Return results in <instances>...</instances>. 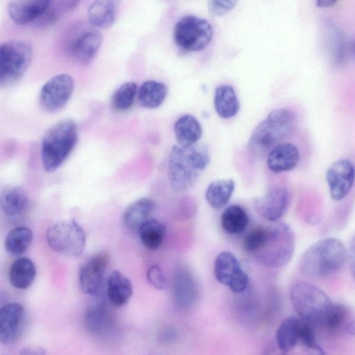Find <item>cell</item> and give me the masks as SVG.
<instances>
[{
  "label": "cell",
  "instance_id": "f1b7e54d",
  "mask_svg": "<svg viewBox=\"0 0 355 355\" xmlns=\"http://www.w3.org/2000/svg\"><path fill=\"white\" fill-rule=\"evenodd\" d=\"M36 276V267L28 257H20L11 265L9 279L10 284L16 288L26 289L33 282Z\"/></svg>",
  "mask_w": 355,
  "mask_h": 355
},
{
  "label": "cell",
  "instance_id": "8d00e7d4",
  "mask_svg": "<svg viewBox=\"0 0 355 355\" xmlns=\"http://www.w3.org/2000/svg\"><path fill=\"white\" fill-rule=\"evenodd\" d=\"M348 315L349 309L345 304L333 303L322 325L327 329L336 330L343 324Z\"/></svg>",
  "mask_w": 355,
  "mask_h": 355
},
{
  "label": "cell",
  "instance_id": "74e56055",
  "mask_svg": "<svg viewBox=\"0 0 355 355\" xmlns=\"http://www.w3.org/2000/svg\"><path fill=\"white\" fill-rule=\"evenodd\" d=\"M146 277L148 282L159 290L168 287V279L162 269L157 264H153L147 270Z\"/></svg>",
  "mask_w": 355,
  "mask_h": 355
},
{
  "label": "cell",
  "instance_id": "5bb4252c",
  "mask_svg": "<svg viewBox=\"0 0 355 355\" xmlns=\"http://www.w3.org/2000/svg\"><path fill=\"white\" fill-rule=\"evenodd\" d=\"M326 179L332 200L339 201L350 192L355 180V168L348 159L334 162L327 169Z\"/></svg>",
  "mask_w": 355,
  "mask_h": 355
},
{
  "label": "cell",
  "instance_id": "ee69618b",
  "mask_svg": "<svg viewBox=\"0 0 355 355\" xmlns=\"http://www.w3.org/2000/svg\"><path fill=\"white\" fill-rule=\"evenodd\" d=\"M354 50H355V44H354Z\"/></svg>",
  "mask_w": 355,
  "mask_h": 355
},
{
  "label": "cell",
  "instance_id": "7402d4cb",
  "mask_svg": "<svg viewBox=\"0 0 355 355\" xmlns=\"http://www.w3.org/2000/svg\"><path fill=\"white\" fill-rule=\"evenodd\" d=\"M120 0H94L87 10L89 24L95 28H107L114 22Z\"/></svg>",
  "mask_w": 355,
  "mask_h": 355
},
{
  "label": "cell",
  "instance_id": "52a82bcc",
  "mask_svg": "<svg viewBox=\"0 0 355 355\" xmlns=\"http://www.w3.org/2000/svg\"><path fill=\"white\" fill-rule=\"evenodd\" d=\"M33 57L30 42L10 40L0 46V85L9 87L19 81L27 71Z\"/></svg>",
  "mask_w": 355,
  "mask_h": 355
},
{
  "label": "cell",
  "instance_id": "b9f144b4",
  "mask_svg": "<svg viewBox=\"0 0 355 355\" xmlns=\"http://www.w3.org/2000/svg\"><path fill=\"white\" fill-rule=\"evenodd\" d=\"M337 0H316V4L321 8H326L333 6Z\"/></svg>",
  "mask_w": 355,
  "mask_h": 355
},
{
  "label": "cell",
  "instance_id": "603a6c76",
  "mask_svg": "<svg viewBox=\"0 0 355 355\" xmlns=\"http://www.w3.org/2000/svg\"><path fill=\"white\" fill-rule=\"evenodd\" d=\"M132 295L131 281L121 272L112 271L107 280V295L110 302L116 307L123 306Z\"/></svg>",
  "mask_w": 355,
  "mask_h": 355
},
{
  "label": "cell",
  "instance_id": "30bf717a",
  "mask_svg": "<svg viewBox=\"0 0 355 355\" xmlns=\"http://www.w3.org/2000/svg\"><path fill=\"white\" fill-rule=\"evenodd\" d=\"M213 31L208 21L193 15L181 18L175 24L173 38L180 49L185 52L199 51L211 41Z\"/></svg>",
  "mask_w": 355,
  "mask_h": 355
},
{
  "label": "cell",
  "instance_id": "277c9868",
  "mask_svg": "<svg viewBox=\"0 0 355 355\" xmlns=\"http://www.w3.org/2000/svg\"><path fill=\"white\" fill-rule=\"evenodd\" d=\"M78 130L75 121L70 119L59 121L45 133L41 143V159L44 169L57 170L75 148Z\"/></svg>",
  "mask_w": 355,
  "mask_h": 355
},
{
  "label": "cell",
  "instance_id": "f35d334b",
  "mask_svg": "<svg viewBox=\"0 0 355 355\" xmlns=\"http://www.w3.org/2000/svg\"><path fill=\"white\" fill-rule=\"evenodd\" d=\"M238 0H208V10L213 17L223 16L232 10Z\"/></svg>",
  "mask_w": 355,
  "mask_h": 355
},
{
  "label": "cell",
  "instance_id": "83f0119b",
  "mask_svg": "<svg viewBox=\"0 0 355 355\" xmlns=\"http://www.w3.org/2000/svg\"><path fill=\"white\" fill-rule=\"evenodd\" d=\"M234 188L235 183L232 179L214 180L206 189L205 199L210 207L215 209H220L230 201Z\"/></svg>",
  "mask_w": 355,
  "mask_h": 355
},
{
  "label": "cell",
  "instance_id": "836d02e7",
  "mask_svg": "<svg viewBox=\"0 0 355 355\" xmlns=\"http://www.w3.org/2000/svg\"><path fill=\"white\" fill-rule=\"evenodd\" d=\"M80 0H49L44 14L35 22L44 26L54 24L60 17L73 10Z\"/></svg>",
  "mask_w": 355,
  "mask_h": 355
},
{
  "label": "cell",
  "instance_id": "3957f363",
  "mask_svg": "<svg viewBox=\"0 0 355 355\" xmlns=\"http://www.w3.org/2000/svg\"><path fill=\"white\" fill-rule=\"evenodd\" d=\"M261 237L256 249L251 254L260 264L277 268L286 265L295 250V235L286 223L277 222L263 227Z\"/></svg>",
  "mask_w": 355,
  "mask_h": 355
},
{
  "label": "cell",
  "instance_id": "60d3db41",
  "mask_svg": "<svg viewBox=\"0 0 355 355\" xmlns=\"http://www.w3.org/2000/svg\"><path fill=\"white\" fill-rule=\"evenodd\" d=\"M21 354H31V355H40L46 354V352L41 347L37 346H27L21 349Z\"/></svg>",
  "mask_w": 355,
  "mask_h": 355
},
{
  "label": "cell",
  "instance_id": "7a4b0ae2",
  "mask_svg": "<svg viewBox=\"0 0 355 355\" xmlns=\"http://www.w3.org/2000/svg\"><path fill=\"white\" fill-rule=\"evenodd\" d=\"M347 259L344 244L336 238H324L311 245L299 260V270L305 277L322 279L333 276Z\"/></svg>",
  "mask_w": 355,
  "mask_h": 355
},
{
  "label": "cell",
  "instance_id": "8fae6325",
  "mask_svg": "<svg viewBox=\"0 0 355 355\" xmlns=\"http://www.w3.org/2000/svg\"><path fill=\"white\" fill-rule=\"evenodd\" d=\"M214 275L219 283L228 287L234 293L243 292L249 282L238 259L227 251L221 252L216 257Z\"/></svg>",
  "mask_w": 355,
  "mask_h": 355
},
{
  "label": "cell",
  "instance_id": "4316f807",
  "mask_svg": "<svg viewBox=\"0 0 355 355\" xmlns=\"http://www.w3.org/2000/svg\"><path fill=\"white\" fill-rule=\"evenodd\" d=\"M300 318L289 316L284 319L275 333L277 345L283 353H287L299 344Z\"/></svg>",
  "mask_w": 355,
  "mask_h": 355
},
{
  "label": "cell",
  "instance_id": "7c38bea8",
  "mask_svg": "<svg viewBox=\"0 0 355 355\" xmlns=\"http://www.w3.org/2000/svg\"><path fill=\"white\" fill-rule=\"evenodd\" d=\"M73 89L74 81L70 75H55L42 86L40 92V104L49 112L60 110L67 103Z\"/></svg>",
  "mask_w": 355,
  "mask_h": 355
},
{
  "label": "cell",
  "instance_id": "d6a6232c",
  "mask_svg": "<svg viewBox=\"0 0 355 355\" xmlns=\"http://www.w3.org/2000/svg\"><path fill=\"white\" fill-rule=\"evenodd\" d=\"M33 240L32 230L24 226L11 230L5 239V248L12 255H20L29 248Z\"/></svg>",
  "mask_w": 355,
  "mask_h": 355
},
{
  "label": "cell",
  "instance_id": "484cf974",
  "mask_svg": "<svg viewBox=\"0 0 355 355\" xmlns=\"http://www.w3.org/2000/svg\"><path fill=\"white\" fill-rule=\"evenodd\" d=\"M28 204V197L25 190L18 186L6 187L1 193L0 207L8 216L21 214Z\"/></svg>",
  "mask_w": 355,
  "mask_h": 355
},
{
  "label": "cell",
  "instance_id": "4dcf8cb0",
  "mask_svg": "<svg viewBox=\"0 0 355 355\" xmlns=\"http://www.w3.org/2000/svg\"><path fill=\"white\" fill-rule=\"evenodd\" d=\"M220 223L224 231L230 234H240L248 226L249 218L245 211L239 205L227 207L222 213Z\"/></svg>",
  "mask_w": 355,
  "mask_h": 355
},
{
  "label": "cell",
  "instance_id": "6da1fadb",
  "mask_svg": "<svg viewBox=\"0 0 355 355\" xmlns=\"http://www.w3.org/2000/svg\"><path fill=\"white\" fill-rule=\"evenodd\" d=\"M210 157L203 145L183 147L174 145L168 162V180L171 189L184 191L191 187L209 165Z\"/></svg>",
  "mask_w": 355,
  "mask_h": 355
},
{
  "label": "cell",
  "instance_id": "ffe728a7",
  "mask_svg": "<svg viewBox=\"0 0 355 355\" xmlns=\"http://www.w3.org/2000/svg\"><path fill=\"white\" fill-rule=\"evenodd\" d=\"M299 160L300 153L297 148L291 143H282L270 150L266 164L270 171L279 173L293 169Z\"/></svg>",
  "mask_w": 355,
  "mask_h": 355
},
{
  "label": "cell",
  "instance_id": "4fadbf2b",
  "mask_svg": "<svg viewBox=\"0 0 355 355\" xmlns=\"http://www.w3.org/2000/svg\"><path fill=\"white\" fill-rule=\"evenodd\" d=\"M85 324L91 334L103 340L116 338L119 333L114 315L103 303L93 304L86 309Z\"/></svg>",
  "mask_w": 355,
  "mask_h": 355
},
{
  "label": "cell",
  "instance_id": "cb8c5ba5",
  "mask_svg": "<svg viewBox=\"0 0 355 355\" xmlns=\"http://www.w3.org/2000/svg\"><path fill=\"white\" fill-rule=\"evenodd\" d=\"M174 133L178 144L183 147H189L196 144L200 139L202 128L193 115L187 114L175 122Z\"/></svg>",
  "mask_w": 355,
  "mask_h": 355
},
{
  "label": "cell",
  "instance_id": "f546056e",
  "mask_svg": "<svg viewBox=\"0 0 355 355\" xmlns=\"http://www.w3.org/2000/svg\"><path fill=\"white\" fill-rule=\"evenodd\" d=\"M168 94L167 86L162 82L147 80L138 89L137 97L139 104L146 108L159 107Z\"/></svg>",
  "mask_w": 355,
  "mask_h": 355
},
{
  "label": "cell",
  "instance_id": "ac0fdd59",
  "mask_svg": "<svg viewBox=\"0 0 355 355\" xmlns=\"http://www.w3.org/2000/svg\"><path fill=\"white\" fill-rule=\"evenodd\" d=\"M173 300L177 306L187 309L192 306L198 297L196 282L190 271L180 268L173 277Z\"/></svg>",
  "mask_w": 355,
  "mask_h": 355
},
{
  "label": "cell",
  "instance_id": "2e32d148",
  "mask_svg": "<svg viewBox=\"0 0 355 355\" xmlns=\"http://www.w3.org/2000/svg\"><path fill=\"white\" fill-rule=\"evenodd\" d=\"M25 310L17 302L8 303L0 311V341L3 345L14 344L21 336L24 327Z\"/></svg>",
  "mask_w": 355,
  "mask_h": 355
},
{
  "label": "cell",
  "instance_id": "e0dca14e",
  "mask_svg": "<svg viewBox=\"0 0 355 355\" xmlns=\"http://www.w3.org/2000/svg\"><path fill=\"white\" fill-rule=\"evenodd\" d=\"M108 262V254L105 252H100L83 264L79 271L78 281L83 293L94 295L98 291Z\"/></svg>",
  "mask_w": 355,
  "mask_h": 355
},
{
  "label": "cell",
  "instance_id": "e575fe53",
  "mask_svg": "<svg viewBox=\"0 0 355 355\" xmlns=\"http://www.w3.org/2000/svg\"><path fill=\"white\" fill-rule=\"evenodd\" d=\"M137 92V85L133 82H127L121 85L112 96L113 108L117 111L128 110L134 103Z\"/></svg>",
  "mask_w": 355,
  "mask_h": 355
},
{
  "label": "cell",
  "instance_id": "1f68e13d",
  "mask_svg": "<svg viewBox=\"0 0 355 355\" xmlns=\"http://www.w3.org/2000/svg\"><path fill=\"white\" fill-rule=\"evenodd\" d=\"M142 244L148 250H155L162 245L166 235V227L156 219H148L138 230Z\"/></svg>",
  "mask_w": 355,
  "mask_h": 355
},
{
  "label": "cell",
  "instance_id": "d590c367",
  "mask_svg": "<svg viewBox=\"0 0 355 355\" xmlns=\"http://www.w3.org/2000/svg\"><path fill=\"white\" fill-rule=\"evenodd\" d=\"M299 344H301L310 351H313L320 354L324 353L318 343L314 324L301 317L300 320Z\"/></svg>",
  "mask_w": 355,
  "mask_h": 355
},
{
  "label": "cell",
  "instance_id": "d6986e66",
  "mask_svg": "<svg viewBox=\"0 0 355 355\" xmlns=\"http://www.w3.org/2000/svg\"><path fill=\"white\" fill-rule=\"evenodd\" d=\"M49 0H10L7 10L10 18L17 25L35 22L46 11Z\"/></svg>",
  "mask_w": 355,
  "mask_h": 355
},
{
  "label": "cell",
  "instance_id": "44dd1931",
  "mask_svg": "<svg viewBox=\"0 0 355 355\" xmlns=\"http://www.w3.org/2000/svg\"><path fill=\"white\" fill-rule=\"evenodd\" d=\"M155 207V201L141 198L130 204L122 214L123 226L129 231L136 232L148 220Z\"/></svg>",
  "mask_w": 355,
  "mask_h": 355
},
{
  "label": "cell",
  "instance_id": "ba28073f",
  "mask_svg": "<svg viewBox=\"0 0 355 355\" xmlns=\"http://www.w3.org/2000/svg\"><path fill=\"white\" fill-rule=\"evenodd\" d=\"M103 37L96 28L78 23L67 31L64 46L67 54L80 64H89L98 52Z\"/></svg>",
  "mask_w": 355,
  "mask_h": 355
},
{
  "label": "cell",
  "instance_id": "7bdbcfd3",
  "mask_svg": "<svg viewBox=\"0 0 355 355\" xmlns=\"http://www.w3.org/2000/svg\"><path fill=\"white\" fill-rule=\"evenodd\" d=\"M346 331L349 334L355 336V320L348 323L346 327Z\"/></svg>",
  "mask_w": 355,
  "mask_h": 355
},
{
  "label": "cell",
  "instance_id": "ab89813d",
  "mask_svg": "<svg viewBox=\"0 0 355 355\" xmlns=\"http://www.w3.org/2000/svg\"><path fill=\"white\" fill-rule=\"evenodd\" d=\"M347 258L349 261L350 273L355 282V232L349 242Z\"/></svg>",
  "mask_w": 355,
  "mask_h": 355
},
{
  "label": "cell",
  "instance_id": "5b68a950",
  "mask_svg": "<svg viewBox=\"0 0 355 355\" xmlns=\"http://www.w3.org/2000/svg\"><path fill=\"white\" fill-rule=\"evenodd\" d=\"M293 112L277 108L269 112L252 131L248 148L254 155H261L271 150L292 132L295 125Z\"/></svg>",
  "mask_w": 355,
  "mask_h": 355
},
{
  "label": "cell",
  "instance_id": "9c48e42d",
  "mask_svg": "<svg viewBox=\"0 0 355 355\" xmlns=\"http://www.w3.org/2000/svg\"><path fill=\"white\" fill-rule=\"evenodd\" d=\"M46 239L53 250L68 257L81 254L86 243L84 230L72 219L53 223L47 229Z\"/></svg>",
  "mask_w": 355,
  "mask_h": 355
},
{
  "label": "cell",
  "instance_id": "8992f818",
  "mask_svg": "<svg viewBox=\"0 0 355 355\" xmlns=\"http://www.w3.org/2000/svg\"><path fill=\"white\" fill-rule=\"evenodd\" d=\"M290 298L297 314L314 325L322 324L334 303L320 288L304 282L292 286Z\"/></svg>",
  "mask_w": 355,
  "mask_h": 355
},
{
  "label": "cell",
  "instance_id": "9a60e30c",
  "mask_svg": "<svg viewBox=\"0 0 355 355\" xmlns=\"http://www.w3.org/2000/svg\"><path fill=\"white\" fill-rule=\"evenodd\" d=\"M288 201V189L277 186L270 189L264 196L255 198L252 205L257 213L265 220L277 222L286 211Z\"/></svg>",
  "mask_w": 355,
  "mask_h": 355
},
{
  "label": "cell",
  "instance_id": "d4e9b609",
  "mask_svg": "<svg viewBox=\"0 0 355 355\" xmlns=\"http://www.w3.org/2000/svg\"><path fill=\"white\" fill-rule=\"evenodd\" d=\"M214 105L217 114L224 119L234 117L240 108L236 94L230 85H221L216 88Z\"/></svg>",
  "mask_w": 355,
  "mask_h": 355
}]
</instances>
